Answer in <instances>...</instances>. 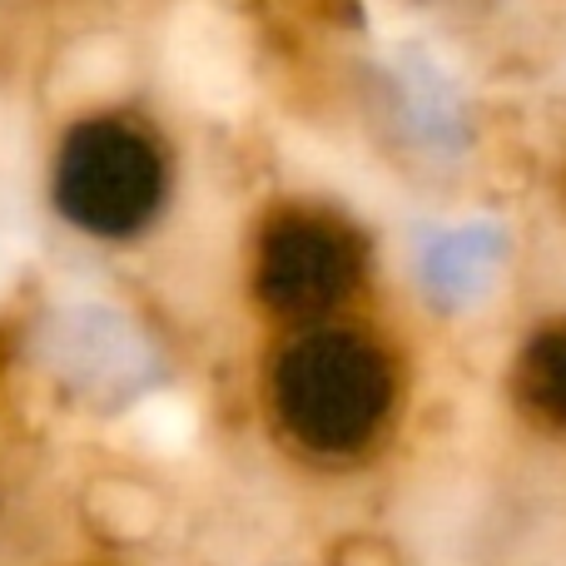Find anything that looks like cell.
Instances as JSON below:
<instances>
[{"instance_id":"6da1fadb","label":"cell","mask_w":566,"mask_h":566,"mask_svg":"<svg viewBox=\"0 0 566 566\" xmlns=\"http://www.w3.org/2000/svg\"><path fill=\"white\" fill-rule=\"evenodd\" d=\"M418 392V348L382 303L308 328L259 333L249 373L269 452L313 482H353L398 458Z\"/></svg>"},{"instance_id":"7a4b0ae2","label":"cell","mask_w":566,"mask_h":566,"mask_svg":"<svg viewBox=\"0 0 566 566\" xmlns=\"http://www.w3.org/2000/svg\"><path fill=\"white\" fill-rule=\"evenodd\" d=\"M382 244L353 205L318 189H279L239 234V303L259 333L378 308Z\"/></svg>"},{"instance_id":"3957f363","label":"cell","mask_w":566,"mask_h":566,"mask_svg":"<svg viewBox=\"0 0 566 566\" xmlns=\"http://www.w3.org/2000/svg\"><path fill=\"white\" fill-rule=\"evenodd\" d=\"M45 209L70 239L105 254L139 249L179 205V145L139 105H85L50 135Z\"/></svg>"},{"instance_id":"277c9868","label":"cell","mask_w":566,"mask_h":566,"mask_svg":"<svg viewBox=\"0 0 566 566\" xmlns=\"http://www.w3.org/2000/svg\"><path fill=\"white\" fill-rule=\"evenodd\" d=\"M497 402L532 448L566 452V303L512 333L497 363Z\"/></svg>"},{"instance_id":"5b68a950","label":"cell","mask_w":566,"mask_h":566,"mask_svg":"<svg viewBox=\"0 0 566 566\" xmlns=\"http://www.w3.org/2000/svg\"><path fill=\"white\" fill-rule=\"evenodd\" d=\"M55 566H135V562H129V557H119V552H80V557L55 562Z\"/></svg>"},{"instance_id":"8992f818","label":"cell","mask_w":566,"mask_h":566,"mask_svg":"<svg viewBox=\"0 0 566 566\" xmlns=\"http://www.w3.org/2000/svg\"><path fill=\"white\" fill-rule=\"evenodd\" d=\"M552 205H557V219L566 224V149H562L557 169H552Z\"/></svg>"}]
</instances>
